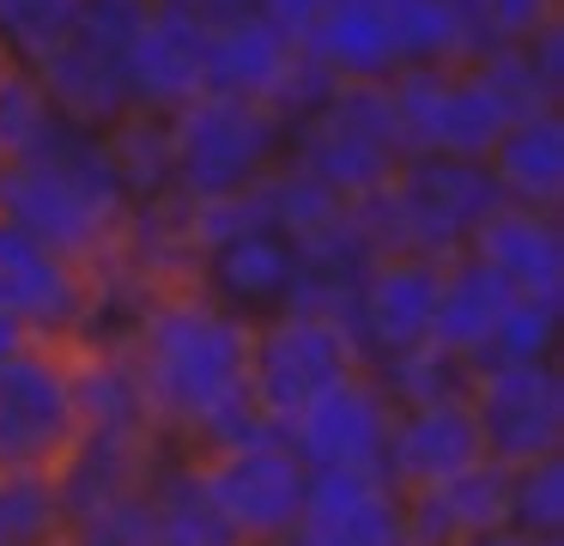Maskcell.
<instances>
[{"mask_svg":"<svg viewBox=\"0 0 564 546\" xmlns=\"http://www.w3.org/2000/svg\"><path fill=\"white\" fill-rule=\"evenodd\" d=\"M152 0H79L67 36L50 49V55L25 61L37 73V85L50 92V104L62 109L74 128L104 133L110 121H122L134 109V92H128V49H134V31L147 19Z\"/></svg>","mask_w":564,"mask_h":546,"instance_id":"9","label":"cell"},{"mask_svg":"<svg viewBox=\"0 0 564 546\" xmlns=\"http://www.w3.org/2000/svg\"><path fill=\"white\" fill-rule=\"evenodd\" d=\"M413 546H467L474 534L503 528V461H474L467 473L406 497Z\"/></svg>","mask_w":564,"mask_h":546,"instance_id":"21","label":"cell"},{"mask_svg":"<svg viewBox=\"0 0 564 546\" xmlns=\"http://www.w3.org/2000/svg\"><path fill=\"white\" fill-rule=\"evenodd\" d=\"M261 546H285V540H261Z\"/></svg>","mask_w":564,"mask_h":546,"instance_id":"33","label":"cell"},{"mask_svg":"<svg viewBox=\"0 0 564 546\" xmlns=\"http://www.w3.org/2000/svg\"><path fill=\"white\" fill-rule=\"evenodd\" d=\"M486 36L455 0H328L304 55L328 79H394L431 61H467Z\"/></svg>","mask_w":564,"mask_h":546,"instance_id":"3","label":"cell"},{"mask_svg":"<svg viewBox=\"0 0 564 546\" xmlns=\"http://www.w3.org/2000/svg\"><path fill=\"white\" fill-rule=\"evenodd\" d=\"M0 218L37 231L43 243L79 255V261H98L134 218V194H128L104 133L55 121L31 152L0 164Z\"/></svg>","mask_w":564,"mask_h":546,"instance_id":"2","label":"cell"},{"mask_svg":"<svg viewBox=\"0 0 564 546\" xmlns=\"http://www.w3.org/2000/svg\"><path fill=\"white\" fill-rule=\"evenodd\" d=\"M479 164H486L498 201L564 206V104L510 116Z\"/></svg>","mask_w":564,"mask_h":546,"instance_id":"20","label":"cell"},{"mask_svg":"<svg viewBox=\"0 0 564 546\" xmlns=\"http://www.w3.org/2000/svg\"><path fill=\"white\" fill-rule=\"evenodd\" d=\"M207 19L188 0H152L128 49L134 109H176L207 92Z\"/></svg>","mask_w":564,"mask_h":546,"instance_id":"16","label":"cell"},{"mask_svg":"<svg viewBox=\"0 0 564 546\" xmlns=\"http://www.w3.org/2000/svg\"><path fill=\"white\" fill-rule=\"evenodd\" d=\"M474 419L491 461H534L564 449V358L479 364Z\"/></svg>","mask_w":564,"mask_h":546,"instance_id":"12","label":"cell"},{"mask_svg":"<svg viewBox=\"0 0 564 546\" xmlns=\"http://www.w3.org/2000/svg\"><path fill=\"white\" fill-rule=\"evenodd\" d=\"M98 310V274L91 261L43 243L37 231L0 218V315L31 340L79 346Z\"/></svg>","mask_w":564,"mask_h":546,"instance_id":"11","label":"cell"},{"mask_svg":"<svg viewBox=\"0 0 564 546\" xmlns=\"http://www.w3.org/2000/svg\"><path fill=\"white\" fill-rule=\"evenodd\" d=\"M79 0H0V43L13 61H37L67 36Z\"/></svg>","mask_w":564,"mask_h":546,"instance_id":"27","label":"cell"},{"mask_svg":"<svg viewBox=\"0 0 564 546\" xmlns=\"http://www.w3.org/2000/svg\"><path fill=\"white\" fill-rule=\"evenodd\" d=\"M7 67H13V55H7V43H0V79H7Z\"/></svg>","mask_w":564,"mask_h":546,"instance_id":"32","label":"cell"},{"mask_svg":"<svg viewBox=\"0 0 564 546\" xmlns=\"http://www.w3.org/2000/svg\"><path fill=\"white\" fill-rule=\"evenodd\" d=\"M510 298L516 291L503 286V274H491L474 249L443 255L437 261V303H431V340H443V346L467 352L479 364V352H486V340H491V328H498Z\"/></svg>","mask_w":564,"mask_h":546,"instance_id":"22","label":"cell"},{"mask_svg":"<svg viewBox=\"0 0 564 546\" xmlns=\"http://www.w3.org/2000/svg\"><path fill=\"white\" fill-rule=\"evenodd\" d=\"M503 528L564 540V449L503 468Z\"/></svg>","mask_w":564,"mask_h":546,"instance_id":"25","label":"cell"},{"mask_svg":"<svg viewBox=\"0 0 564 546\" xmlns=\"http://www.w3.org/2000/svg\"><path fill=\"white\" fill-rule=\"evenodd\" d=\"M285 546H413L406 492L382 468L310 473L304 510H297Z\"/></svg>","mask_w":564,"mask_h":546,"instance_id":"13","label":"cell"},{"mask_svg":"<svg viewBox=\"0 0 564 546\" xmlns=\"http://www.w3.org/2000/svg\"><path fill=\"white\" fill-rule=\"evenodd\" d=\"M382 383V395L394 407H419V400H474V376L479 364L467 352L443 346V340H419V346L394 352L370 371Z\"/></svg>","mask_w":564,"mask_h":546,"instance_id":"23","label":"cell"},{"mask_svg":"<svg viewBox=\"0 0 564 546\" xmlns=\"http://www.w3.org/2000/svg\"><path fill=\"white\" fill-rule=\"evenodd\" d=\"M134 400L164 443L219 449L273 431L249 400V322L195 286H159L110 340Z\"/></svg>","mask_w":564,"mask_h":546,"instance_id":"1","label":"cell"},{"mask_svg":"<svg viewBox=\"0 0 564 546\" xmlns=\"http://www.w3.org/2000/svg\"><path fill=\"white\" fill-rule=\"evenodd\" d=\"M285 158V121L249 97L200 92L164 109V164H171V201H225L256 189Z\"/></svg>","mask_w":564,"mask_h":546,"instance_id":"6","label":"cell"},{"mask_svg":"<svg viewBox=\"0 0 564 546\" xmlns=\"http://www.w3.org/2000/svg\"><path fill=\"white\" fill-rule=\"evenodd\" d=\"M431 303H437V261H425V255H377L365 267V279L352 286V298L340 310L365 371L431 340Z\"/></svg>","mask_w":564,"mask_h":546,"instance_id":"14","label":"cell"},{"mask_svg":"<svg viewBox=\"0 0 564 546\" xmlns=\"http://www.w3.org/2000/svg\"><path fill=\"white\" fill-rule=\"evenodd\" d=\"M406 158L389 79H328L285 121V164L340 201H365Z\"/></svg>","mask_w":564,"mask_h":546,"instance_id":"5","label":"cell"},{"mask_svg":"<svg viewBox=\"0 0 564 546\" xmlns=\"http://www.w3.org/2000/svg\"><path fill=\"white\" fill-rule=\"evenodd\" d=\"M86 437V383L79 346L19 340L0 352V473L55 480Z\"/></svg>","mask_w":564,"mask_h":546,"instance_id":"7","label":"cell"},{"mask_svg":"<svg viewBox=\"0 0 564 546\" xmlns=\"http://www.w3.org/2000/svg\"><path fill=\"white\" fill-rule=\"evenodd\" d=\"M140 546H237L225 516L213 510L195 456L164 437L140 473Z\"/></svg>","mask_w":564,"mask_h":546,"instance_id":"18","label":"cell"},{"mask_svg":"<svg viewBox=\"0 0 564 546\" xmlns=\"http://www.w3.org/2000/svg\"><path fill=\"white\" fill-rule=\"evenodd\" d=\"M564 358V291H516L491 328L479 364H534Z\"/></svg>","mask_w":564,"mask_h":546,"instance_id":"24","label":"cell"},{"mask_svg":"<svg viewBox=\"0 0 564 546\" xmlns=\"http://www.w3.org/2000/svg\"><path fill=\"white\" fill-rule=\"evenodd\" d=\"M467 249L510 291H564V206L498 201Z\"/></svg>","mask_w":564,"mask_h":546,"instance_id":"19","label":"cell"},{"mask_svg":"<svg viewBox=\"0 0 564 546\" xmlns=\"http://www.w3.org/2000/svg\"><path fill=\"white\" fill-rule=\"evenodd\" d=\"M352 371H365V358L334 310L285 303V310L249 322V400L273 431H285L310 400L346 383Z\"/></svg>","mask_w":564,"mask_h":546,"instance_id":"8","label":"cell"},{"mask_svg":"<svg viewBox=\"0 0 564 546\" xmlns=\"http://www.w3.org/2000/svg\"><path fill=\"white\" fill-rule=\"evenodd\" d=\"M486 43H522L540 24L564 19V0H455Z\"/></svg>","mask_w":564,"mask_h":546,"instance_id":"28","label":"cell"},{"mask_svg":"<svg viewBox=\"0 0 564 546\" xmlns=\"http://www.w3.org/2000/svg\"><path fill=\"white\" fill-rule=\"evenodd\" d=\"M389 413H394V400L382 395L377 376H370V371H352L346 383H334L328 395H316L292 425H285V443L297 449V461H304L310 473L382 468Z\"/></svg>","mask_w":564,"mask_h":546,"instance_id":"15","label":"cell"},{"mask_svg":"<svg viewBox=\"0 0 564 546\" xmlns=\"http://www.w3.org/2000/svg\"><path fill=\"white\" fill-rule=\"evenodd\" d=\"M249 7H256L280 36H292V43L304 49V36L316 31V19H322V7H328V0H249Z\"/></svg>","mask_w":564,"mask_h":546,"instance_id":"29","label":"cell"},{"mask_svg":"<svg viewBox=\"0 0 564 546\" xmlns=\"http://www.w3.org/2000/svg\"><path fill=\"white\" fill-rule=\"evenodd\" d=\"M195 468L207 480V497L225 516L237 546H261V540H285L292 534L304 492H310V468L285 443V431H256V437H237V443L200 449Z\"/></svg>","mask_w":564,"mask_h":546,"instance_id":"10","label":"cell"},{"mask_svg":"<svg viewBox=\"0 0 564 546\" xmlns=\"http://www.w3.org/2000/svg\"><path fill=\"white\" fill-rule=\"evenodd\" d=\"M467 546H564V540H534V534H516V528H486Z\"/></svg>","mask_w":564,"mask_h":546,"instance_id":"30","label":"cell"},{"mask_svg":"<svg viewBox=\"0 0 564 546\" xmlns=\"http://www.w3.org/2000/svg\"><path fill=\"white\" fill-rule=\"evenodd\" d=\"M474 461H486V437H479L474 400H419V407L389 413L382 473H389L406 497L455 480V473H467Z\"/></svg>","mask_w":564,"mask_h":546,"instance_id":"17","label":"cell"},{"mask_svg":"<svg viewBox=\"0 0 564 546\" xmlns=\"http://www.w3.org/2000/svg\"><path fill=\"white\" fill-rule=\"evenodd\" d=\"M352 206L365 218L377 255H425V261H443V255H462L474 243V231L498 206V189H491L479 158L406 152L389 170V182Z\"/></svg>","mask_w":564,"mask_h":546,"instance_id":"4","label":"cell"},{"mask_svg":"<svg viewBox=\"0 0 564 546\" xmlns=\"http://www.w3.org/2000/svg\"><path fill=\"white\" fill-rule=\"evenodd\" d=\"M0 546H62V497H55V480L0 473Z\"/></svg>","mask_w":564,"mask_h":546,"instance_id":"26","label":"cell"},{"mask_svg":"<svg viewBox=\"0 0 564 546\" xmlns=\"http://www.w3.org/2000/svg\"><path fill=\"white\" fill-rule=\"evenodd\" d=\"M19 340H31V334H19V328H13V322H7V315H0V352H13V346H19Z\"/></svg>","mask_w":564,"mask_h":546,"instance_id":"31","label":"cell"}]
</instances>
